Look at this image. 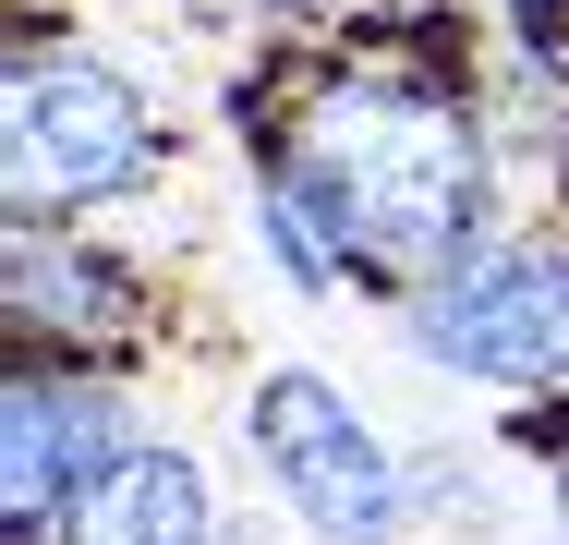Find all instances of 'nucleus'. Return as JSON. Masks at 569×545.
Returning a JSON list of instances; mask_svg holds the SVG:
<instances>
[{"label": "nucleus", "instance_id": "2", "mask_svg": "<svg viewBox=\"0 0 569 545\" xmlns=\"http://www.w3.org/2000/svg\"><path fill=\"white\" fill-rule=\"evenodd\" d=\"M242 436H254V460L279 473V497H291L316 534L376 545L400 522V460L351 425V400L328 376H267V388L242 400Z\"/></svg>", "mask_w": 569, "mask_h": 545}, {"label": "nucleus", "instance_id": "5", "mask_svg": "<svg viewBox=\"0 0 569 545\" xmlns=\"http://www.w3.org/2000/svg\"><path fill=\"white\" fill-rule=\"evenodd\" d=\"M98 473H110V400L98 388H12V460H0L12 534H49V509L86 497Z\"/></svg>", "mask_w": 569, "mask_h": 545}, {"label": "nucleus", "instance_id": "4", "mask_svg": "<svg viewBox=\"0 0 569 545\" xmlns=\"http://www.w3.org/2000/svg\"><path fill=\"white\" fill-rule=\"evenodd\" d=\"M412 351L460 376H569V255H472L412 304Z\"/></svg>", "mask_w": 569, "mask_h": 545}, {"label": "nucleus", "instance_id": "3", "mask_svg": "<svg viewBox=\"0 0 569 545\" xmlns=\"http://www.w3.org/2000/svg\"><path fill=\"white\" fill-rule=\"evenodd\" d=\"M146 98L110 61H24L12 73V195L24 207H73L146 182Z\"/></svg>", "mask_w": 569, "mask_h": 545}, {"label": "nucleus", "instance_id": "8", "mask_svg": "<svg viewBox=\"0 0 569 545\" xmlns=\"http://www.w3.org/2000/svg\"><path fill=\"white\" fill-rule=\"evenodd\" d=\"M521 12H569V0H521Z\"/></svg>", "mask_w": 569, "mask_h": 545}, {"label": "nucleus", "instance_id": "1", "mask_svg": "<svg viewBox=\"0 0 569 545\" xmlns=\"http://www.w3.org/2000/svg\"><path fill=\"white\" fill-rule=\"evenodd\" d=\"M267 230L303 279H316V242H340L351 267H449L485 230V146L425 86H340Z\"/></svg>", "mask_w": 569, "mask_h": 545}, {"label": "nucleus", "instance_id": "7", "mask_svg": "<svg viewBox=\"0 0 569 545\" xmlns=\"http://www.w3.org/2000/svg\"><path fill=\"white\" fill-rule=\"evenodd\" d=\"M12 291H24V327H121V267H98V255H49L37 230L12 242Z\"/></svg>", "mask_w": 569, "mask_h": 545}, {"label": "nucleus", "instance_id": "6", "mask_svg": "<svg viewBox=\"0 0 569 545\" xmlns=\"http://www.w3.org/2000/svg\"><path fill=\"white\" fill-rule=\"evenodd\" d=\"M61 545H207V473L182 448H121L110 473L73 497Z\"/></svg>", "mask_w": 569, "mask_h": 545}]
</instances>
